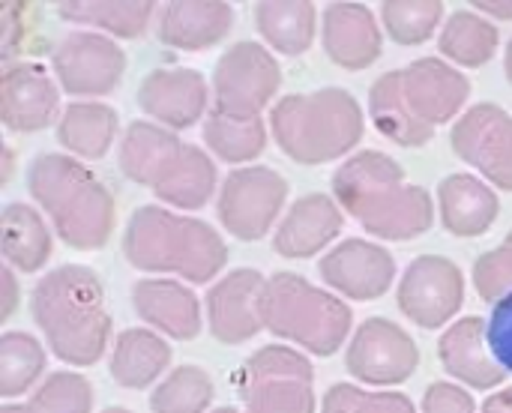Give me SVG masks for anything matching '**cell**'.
Instances as JSON below:
<instances>
[{
    "instance_id": "cell-1",
    "label": "cell",
    "mask_w": 512,
    "mask_h": 413,
    "mask_svg": "<svg viewBox=\"0 0 512 413\" xmlns=\"http://www.w3.org/2000/svg\"><path fill=\"white\" fill-rule=\"evenodd\" d=\"M333 195L378 240H414L435 222L432 195L408 183L405 168L381 150H363L345 159L333 174Z\"/></svg>"
},
{
    "instance_id": "cell-8",
    "label": "cell",
    "mask_w": 512,
    "mask_h": 413,
    "mask_svg": "<svg viewBox=\"0 0 512 413\" xmlns=\"http://www.w3.org/2000/svg\"><path fill=\"white\" fill-rule=\"evenodd\" d=\"M246 413H315V369L288 345L258 348L240 372Z\"/></svg>"
},
{
    "instance_id": "cell-6",
    "label": "cell",
    "mask_w": 512,
    "mask_h": 413,
    "mask_svg": "<svg viewBox=\"0 0 512 413\" xmlns=\"http://www.w3.org/2000/svg\"><path fill=\"white\" fill-rule=\"evenodd\" d=\"M270 132L279 150L300 165H324L351 153L366 135V117L354 93L321 87L273 102Z\"/></svg>"
},
{
    "instance_id": "cell-26",
    "label": "cell",
    "mask_w": 512,
    "mask_h": 413,
    "mask_svg": "<svg viewBox=\"0 0 512 413\" xmlns=\"http://www.w3.org/2000/svg\"><path fill=\"white\" fill-rule=\"evenodd\" d=\"M168 366H171V345L153 330L132 327L114 339L108 372H111V381L120 384L123 390L150 387Z\"/></svg>"
},
{
    "instance_id": "cell-11",
    "label": "cell",
    "mask_w": 512,
    "mask_h": 413,
    "mask_svg": "<svg viewBox=\"0 0 512 413\" xmlns=\"http://www.w3.org/2000/svg\"><path fill=\"white\" fill-rule=\"evenodd\" d=\"M60 90L69 96H108L126 72L123 48L96 30H69L51 51Z\"/></svg>"
},
{
    "instance_id": "cell-7",
    "label": "cell",
    "mask_w": 512,
    "mask_h": 413,
    "mask_svg": "<svg viewBox=\"0 0 512 413\" xmlns=\"http://www.w3.org/2000/svg\"><path fill=\"white\" fill-rule=\"evenodd\" d=\"M351 324V306L336 294L315 288L303 276L276 273L267 279L264 327L276 339L294 342L312 357H330L345 345Z\"/></svg>"
},
{
    "instance_id": "cell-47",
    "label": "cell",
    "mask_w": 512,
    "mask_h": 413,
    "mask_svg": "<svg viewBox=\"0 0 512 413\" xmlns=\"http://www.w3.org/2000/svg\"><path fill=\"white\" fill-rule=\"evenodd\" d=\"M504 69H507V78H510V84H512V39L507 42V57H504Z\"/></svg>"
},
{
    "instance_id": "cell-37",
    "label": "cell",
    "mask_w": 512,
    "mask_h": 413,
    "mask_svg": "<svg viewBox=\"0 0 512 413\" xmlns=\"http://www.w3.org/2000/svg\"><path fill=\"white\" fill-rule=\"evenodd\" d=\"M30 413H90L93 411V387L78 372H54L48 375L27 402Z\"/></svg>"
},
{
    "instance_id": "cell-28",
    "label": "cell",
    "mask_w": 512,
    "mask_h": 413,
    "mask_svg": "<svg viewBox=\"0 0 512 413\" xmlns=\"http://www.w3.org/2000/svg\"><path fill=\"white\" fill-rule=\"evenodd\" d=\"M0 231H3L0 249H3L6 267L21 270V273H36L48 264L54 252V240L36 207L24 201L6 204L0 213Z\"/></svg>"
},
{
    "instance_id": "cell-33",
    "label": "cell",
    "mask_w": 512,
    "mask_h": 413,
    "mask_svg": "<svg viewBox=\"0 0 512 413\" xmlns=\"http://www.w3.org/2000/svg\"><path fill=\"white\" fill-rule=\"evenodd\" d=\"M201 135H204V144L216 153V159L228 165H246L258 159L267 147V126L261 117L243 120V117L210 111L201 126Z\"/></svg>"
},
{
    "instance_id": "cell-4",
    "label": "cell",
    "mask_w": 512,
    "mask_h": 413,
    "mask_svg": "<svg viewBox=\"0 0 512 413\" xmlns=\"http://www.w3.org/2000/svg\"><path fill=\"white\" fill-rule=\"evenodd\" d=\"M120 171L177 210H201L216 192L213 159L177 132L132 120L120 141Z\"/></svg>"
},
{
    "instance_id": "cell-3",
    "label": "cell",
    "mask_w": 512,
    "mask_h": 413,
    "mask_svg": "<svg viewBox=\"0 0 512 413\" xmlns=\"http://www.w3.org/2000/svg\"><path fill=\"white\" fill-rule=\"evenodd\" d=\"M123 255L135 270L180 276L192 285L213 282L228 264V246L213 225L156 204L129 216Z\"/></svg>"
},
{
    "instance_id": "cell-20",
    "label": "cell",
    "mask_w": 512,
    "mask_h": 413,
    "mask_svg": "<svg viewBox=\"0 0 512 413\" xmlns=\"http://www.w3.org/2000/svg\"><path fill=\"white\" fill-rule=\"evenodd\" d=\"M327 57L342 69H369L384 48V30L375 12L363 3H330L321 18Z\"/></svg>"
},
{
    "instance_id": "cell-35",
    "label": "cell",
    "mask_w": 512,
    "mask_h": 413,
    "mask_svg": "<svg viewBox=\"0 0 512 413\" xmlns=\"http://www.w3.org/2000/svg\"><path fill=\"white\" fill-rule=\"evenodd\" d=\"M213 378L201 366H177L150 396L153 413H207L213 405Z\"/></svg>"
},
{
    "instance_id": "cell-43",
    "label": "cell",
    "mask_w": 512,
    "mask_h": 413,
    "mask_svg": "<svg viewBox=\"0 0 512 413\" xmlns=\"http://www.w3.org/2000/svg\"><path fill=\"white\" fill-rule=\"evenodd\" d=\"M18 279L12 267H3V306H0V321H9L15 306H18Z\"/></svg>"
},
{
    "instance_id": "cell-50",
    "label": "cell",
    "mask_w": 512,
    "mask_h": 413,
    "mask_svg": "<svg viewBox=\"0 0 512 413\" xmlns=\"http://www.w3.org/2000/svg\"><path fill=\"white\" fill-rule=\"evenodd\" d=\"M213 413H240V411H234V408H216Z\"/></svg>"
},
{
    "instance_id": "cell-15",
    "label": "cell",
    "mask_w": 512,
    "mask_h": 413,
    "mask_svg": "<svg viewBox=\"0 0 512 413\" xmlns=\"http://www.w3.org/2000/svg\"><path fill=\"white\" fill-rule=\"evenodd\" d=\"M264 294L267 279L252 267H240L222 276L204 300L213 339L222 345L255 339L264 330Z\"/></svg>"
},
{
    "instance_id": "cell-21",
    "label": "cell",
    "mask_w": 512,
    "mask_h": 413,
    "mask_svg": "<svg viewBox=\"0 0 512 413\" xmlns=\"http://www.w3.org/2000/svg\"><path fill=\"white\" fill-rule=\"evenodd\" d=\"M345 228V210L321 192L303 195L288 207V216L273 234V249L282 258L303 261L330 246Z\"/></svg>"
},
{
    "instance_id": "cell-40",
    "label": "cell",
    "mask_w": 512,
    "mask_h": 413,
    "mask_svg": "<svg viewBox=\"0 0 512 413\" xmlns=\"http://www.w3.org/2000/svg\"><path fill=\"white\" fill-rule=\"evenodd\" d=\"M486 339L501 369L512 375V294L495 303L489 324H486Z\"/></svg>"
},
{
    "instance_id": "cell-38",
    "label": "cell",
    "mask_w": 512,
    "mask_h": 413,
    "mask_svg": "<svg viewBox=\"0 0 512 413\" xmlns=\"http://www.w3.org/2000/svg\"><path fill=\"white\" fill-rule=\"evenodd\" d=\"M321 413H417L405 393H372L354 384H333L324 393Z\"/></svg>"
},
{
    "instance_id": "cell-46",
    "label": "cell",
    "mask_w": 512,
    "mask_h": 413,
    "mask_svg": "<svg viewBox=\"0 0 512 413\" xmlns=\"http://www.w3.org/2000/svg\"><path fill=\"white\" fill-rule=\"evenodd\" d=\"M3 156H6V165H3V183L12 180V147H3Z\"/></svg>"
},
{
    "instance_id": "cell-23",
    "label": "cell",
    "mask_w": 512,
    "mask_h": 413,
    "mask_svg": "<svg viewBox=\"0 0 512 413\" xmlns=\"http://www.w3.org/2000/svg\"><path fill=\"white\" fill-rule=\"evenodd\" d=\"M234 9L222 0H174L162 3L156 33L168 48L207 51L231 33Z\"/></svg>"
},
{
    "instance_id": "cell-39",
    "label": "cell",
    "mask_w": 512,
    "mask_h": 413,
    "mask_svg": "<svg viewBox=\"0 0 512 413\" xmlns=\"http://www.w3.org/2000/svg\"><path fill=\"white\" fill-rule=\"evenodd\" d=\"M474 288L489 303H498L512 294V231L501 246L474 261Z\"/></svg>"
},
{
    "instance_id": "cell-30",
    "label": "cell",
    "mask_w": 512,
    "mask_h": 413,
    "mask_svg": "<svg viewBox=\"0 0 512 413\" xmlns=\"http://www.w3.org/2000/svg\"><path fill=\"white\" fill-rule=\"evenodd\" d=\"M117 138V111L105 102H72L60 114L57 141L75 159H102Z\"/></svg>"
},
{
    "instance_id": "cell-42",
    "label": "cell",
    "mask_w": 512,
    "mask_h": 413,
    "mask_svg": "<svg viewBox=\"0 0 512 413\" xmlns=\"http://www.w3.org/2000/svg\"><path fill=\"white\" fill-rule=\"evenodd\" d=\"M24 42V3H0V57L12 60Z\"/></svg>"
},
{
    "instance_id": "cell-31",
    "label": "cell",
    "mask_w": 512,
    "mask_h": 413,
    "mask_svg": "<svg viewBox=\"0 0 512 413\" xmlns=\"http://www.w3.org/2000/svg\"><path fill=\"white\" fill-rule=\"evenodd\" d=\"M57 15L72 24H87L105 30L111 39H138L150 18L156 15V3L150 0H66L57 3Z\"/></svg>"
},
{
    "instance_id": "cell-19",
    "label": "cell",
    "mask_w": 512,
    "mask_h": 413,
    "mask_svg": "<svg viewBox=\"0 0 512 413\" xmlns=\"http://www.w3.org/2000/svg\"><path fill=\"white\" fill-rule=\"evenodd\" d=\"M402 90L426 126L450 123L471 96V81L441 57H420L402 69Z\"/></svg>"
},
{
    "instance_id": "cell-36",
    "label": "cell",
    "mask_w": 512,
    "mask_h": 413,
    "mask_svg": "<svg viewBox=\"0 0 512 413\" xmlns=\"http://www.w3.org/2000/svg\"><path fill=\"white\" fill-rule=\"evenodd\" d=\"M444 18L441 0H387L381 3L384 33L399 45H420L432 39Z\"/></svg>"
},
{
    "instance_id": "cell-5",
    "label": "cell",
    "mask_w": 512,
    "mask_h": 413,
    "mask_svg": "<svg viewBox=\"0 0 512 413\" xmlns=\"http://www.w3.org/2000/svg\"><path fill=\"white\" fill-rule=\"evenodd\" d=\"M30 198L48 213L60 240L78 252L102 249L114 231V198L108 186L75 156L42 153L27 168Z\"/></svg>"
},
{
    "instance_id": "cell-9",
    "label": "cell",
    "mask_w": 512,
    "mask_h": 413,
    "mask_svg": "<svg viewBox=\"0 0 512 413\" xmlns=\"http://www.w3.org/2000/svg\"><path fill=\"white\" fill-rule=\"evenodd\" d=\"M285 201H288V180L279 171L264 165H246V168H234L225 177L219 189L216 213L228 234L255 243L264 234H270V228L279 222Z\"/></svg>"
},
{
    "instance_id": "cell-2",
    "label": "cell",
    "mask_w": 512,
    "mask_h": 413,
    "mask_svg": "<svg viewBox=\"0 0 512 413\" xmlns=\"http://www.w3.org/2000/svg\"><path fill=\"white\" fill-rule=\"evenodd\" d=\"M30 315L48 351L66 366H93L111 342L102 279L81 264L48 270L30 291Z\"/></svg>"
},
{
    "instance_id": "cell-25",
    "label": "cell",
    "mask_w": 512,
    "mask_h": 413,
    "mask_svg": "<svg viewBox=\"0 0 512 413\" xmlns=\"http://www.w3.org/2000/svg\"><path fill=\"white\" fill-rule=\"evenodd\" d=\"M438 213L453 237H480L495 225L501 198L477 174H450L438 186Z\"/></svg>"
},
{
    "instance_id": "cell-34",
    "label": "cell",
    "mask_w": 512,
    "mask_h": 413,
    "mask_svg": "<svg viewBox=\"0 0 512 413\" xmlns=\"http://www.w3.org/2000/svg\"><path fill=\"white\" fill-rule=\"evenodd\" d=\"M45 372V348L24 330L0 336V396H24Z\"/></svg>"
},
{
    "instance_id": "cell-41",
    "label": "cell",
    "mask_w": 512,
    "mask_h": 413,
    "mask_svg": "<svg viewBox=\"0 0 512 413\" xmlns=\"http://www.w3.org/2000/svg\"><path fill=\"white\" fill-rule=\"evenodd\" d=\"M423 413H477V405L468 390L450 381H435L429 384L423 396Z\"/></svg>"
},
{
    "instance_id": "cell-12",
    "label": "cell",
    "mask_w": 512,
    "mask_h": 413,
    "mask_svg": "<svg viewBox=\"0 0 512 413\" xmlns=\"http://www.w3.org/2000/svg\"><path fill=\"white\" fill-rule=\"evenodd\" d=\"M465 306V276L444 255H420L408 264L399 282L402 315L423 327L438 330Z\"/></svg>"
},
{
    "instance_id": "cell-13",
    "label": "cell",
    "mask_w": 512,
    "mask_h": 413,
    "mask_svg": "<svg viewBox=\"0 0 512 413\" xmlns=\"http://www.w3.org/2000/svg\"><path fill=\"white\" fill-rule=\"evenodd\" d=\"M348 372L369 387H399L420 366V348L399 324L387 318H369L357 327L348 354Z\"/></svg>"
},
{
    "instance_id": "cell-29",
    "label": "cell",
    "mask_w": 512,
    "mask_h": 413,
    "mask_svg": "<svg viewBox=\"0 0 512 413\" xmlns=\"http://www.w3.org/2000/svg\"><path fill=\"white\" fill-rule=\"evenodd\" d=\"M318 9L309 0H264L255 3V27L264 42L288 57H300L315 39Z\"/></svg>"
},
{
    "instance_id": "cell-14",
    "label": "cell",
    "mask_w": 512,
    "mask_h": 413,
    "mask_svg": "<svg viewBox=\"0 0 512 413\" xmlns=\"http://www.w3.org/2000/svg\"><path fill=\"white\" fill-rule=\"evenodd\" d=\"M450 144L459 159L477 168L492 186L512 192V114L495 102L468 108L453 132Z\"/></svg>"
},
{
    "instance_id": "cell-27",
    "label": "cell",
    "mask_w": 512,
    "mask_h": 413,
    "mask_svg": "<svg viewBox=\"0 0 512 413\" xmlns=\"http://www.w3.org/2000/svg\"><path fill=\"white\" fill-rule=\"evenodd\" d=\"M369 117L375 129L399 147H423L435 138V129L426 126L405 99L402 69L384 72L369 87Z\"/></svg>"
},
{
    "instance_id": "cell-44",
    "label": "cell",
    "mask_w": 512,
    "mask_h": 413,
    "mask_svg": "<svg viewBox=\"0 0 512 413\" xmlns=\"http://www.w3.org/2000/svg\"><path fill=\"white\" fill-rule=\"evenodd\" d=\"M471 6H477L480 15H492V18H504V21L512 18V0H477Z\"/></svg>"
},
{
    "instance_id": "cell-10",
    "label": "cell",
    "mask_w": 512,
    "mask_h": 413,
    "mask_svg": "<svg viewBox=\"0 0 512 413\" xmlns=\"http://www.w3.org/2000/svg\"><path fill=\"white\" fill-rule=\"evenodd\" d=\"M282 84L276 57L261 42H234L213 69V93L219 114L228 117H261L264 105L273 102Z\"/></svg>"
},
{
    "instance_id": "cell-18",
    "label": "cell",
    "mask_w": 512,
    "mask_h": 413,
    "mask_svg": "<svg viewBox=\"0 0 512 413\" xmlns=\"http://www.w3.org/2000/svg\"><path fill=\"white\" fill-rule=\"evenodd\" d=\"M60 108V87L42 63H12L0 78V120L9 132H39Z\"/></svg>"
},
{
    "instance_id": "cell-32",
    "label": "cell",
    "mask_w": 512,
    "mask_h": 413,
    "mask_svg": "<svg viewBox=\"0 0 512 413\" xmlns=\"http://www.w3.org/2000/svg\"><path fill=\"white\" fill-rule=\"evenodd\" d=\"M498 45H501L498 27L474 9H456L438 36L441 54L456 66H468V69L486 66L498 54Z\"/></svg>"
},
{
    "instance_id": "cell-22",
    "label": "cell",
    "mask_w": 512,
    "mask_h": 413,
    "mask_svg": "<svg viewBox=\"0 0 512 413\" xmlns=\"http://www.w3.org/2000/svg\"><path fill=\"white\" fill-rule=\"evenodd\" d=\"M438 357L450 378L474 387V390H495L504 384L507 372L495 360L489 339H486V321L477 315L459 318L438 342Z\"/></svg>"
},
{
    "instance_id": "cell-16",
    "label": "cell",
    "mask_w": 512,
    "mask_h": 413,
    "mask_svg": "<svg viewBox=\"0 0 512 413\" xmlns=\"http://www.w3.org/2000/svg\"><path fill=\"white\" fill-rule=\"evenodd\" d=\"M318 273L327 282V288H333L336 294L369 303L390 291V285L396 279V258L390 249H384L378 243L351 237V240L333 246L321 258Z\"/></svg>"
},
{
    "instance_id": "cell-45",
    "label": "cell",
    "mask_w": 512,
    "mask_h": 413,
    "mask_svg": "<svg viewBox=\"0 0 512 413\" xmlns=\"http://www.w3.org/2000/svg\"><path fill=\"white\" fill-rule=\"evenodd\" d=\"M480 413H512V387L501 390V393H492L483 402V411Z\"/></svg>"
},
{
    "instance_id": "cell-49",
    "label": "cell",
    "mask_w": 512,
    "mask_h": 413,
    "mask_svg": "<svg viewBox=\"0 0 512 413\" xmlns=\"http://www.w3.org/2000/svg\"><path fill=\"white\" fill-rule=\"evenodd\" d=\"M102 413H132V411H126V408H105Z\"/></svg>"
},
{
    "instance_id": "cell-24",
    "label": "cell",
    "mask_w": 512,
    "mask_h": 413,
    "mask_svg": "<svg viewBox=\"0 0 512 413\" xmlns=\"http://www.w3.org/2000/svg\"><path fill=\"white\" fill-rule=\"evenodd\" d=\"M132 306L144 324L177 342H189L201 333V303L183 282L141 279L132 285Z\"/></svg>"
},
{
    "instance_id": "cell-17",
    "label": "cell",
    "mask_w": 512,
    "mask_h": 413,
    "mask_svg": "<svg viewBox=\"0 0 512 413\" xmlns=\"http://www.w3.org/2000/svg\"><path fill=\"white\" fill-rule=\"evenodd\" d=\"M207 96L204 75L186 66H159L147 72L138 87L141 111L171 132L195 126L204 117Z\"/></svg>"
},
{
    "instance_id": "cell-48",
    "label": "cell",
    "mask_w": 512,
    "mask_h": 413,
    "mask_svg": "<svg viewBox=\"0 0 512 413\" xmlns=\"http://www.w3.org/2000/svg\"><path fill=\"white\" fill-rule=\"evenodd\" d=\"M0 413H30V411H27V405H6Z\"/></svg>"
}]
</instances>
